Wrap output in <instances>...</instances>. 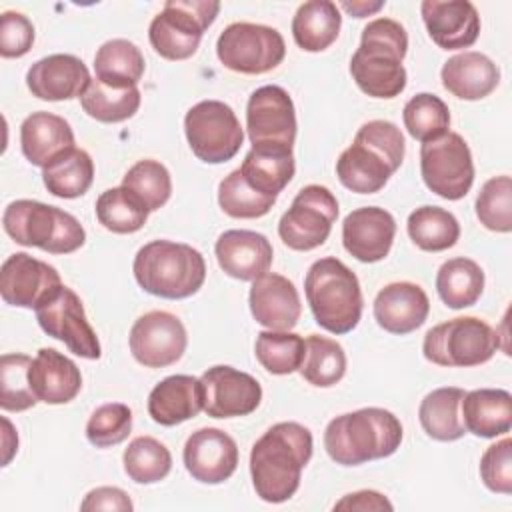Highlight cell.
<instances>
[{
  "label": "cell",
  "mask_w": 512,
  "mask_h": 512,
  "mask_svg": "<svg viewBox=\"0 0 512 512\" xmlns=\"http://www.w3.org/2000/svg\"><path fill=\"white\" fill-rule=\"evenodd\" d=\"M312 432L298 422L270 426L250 450V476L260 500L282 504L290 500L312 458Z\"/></svg>",
  "instance_id": "1"
},
{
  "label": "cell",
  "mask_w": 512,
  "mask_h": 512,
  "mask_svg": "<svg viewBox=\"0 0 512 512\" xmlns=\"http://www.w3.org/2000/svg\"><path fill=\"white\" fill-rule=\"evenodd\" d=\"M406 52L408 34L400 22L384 16L370 20L350 60L352 80L372 98H396L408 80L402 64Z\"/></svg>",
  "instance_id": "2"
},
{
  "label": "cell",
  "mask_w": 512,
  "mask_h": 512,
  "mask_svg": "<svg viewBox=\"0 0 512 512\" xmlns=\"http://www.w3.org/2000/svg\"><path fill=\"white\" fill-rule=\"evenodd\" d=\"M404 152V136L394 122L370 120L358 128L354 142L336 160V176L356 194L380 192L400 168Z\"/></svg>",
  "instance_id": "3"
},
{
  "label": "cell",
  "mask_w": 512,
  "mask_h": 512,
  "mask_svg": "<svg viewBox=\"0 0 512 512\" xmlns=\"http://www.w3.org/2000/svg\"><path fill=\"white\" fill-rule=\"evenodd\" d=\"M400 420L384 408H360L332 418L324 430V448L340 466H358L392 456L402 442Z\"/></svg>",
  "instance_id": "4"
},
{
  "label": "cell",
  "mask_w": 512,
  "mask_h": 512,
  "mask_svg": "<svg viewBox=\"0 0 512 512\" xmlns=\"http://www.w3.org/2000/svg\"><path fill=\"white\" fill-rule=\"evenodd\" d=\"M132 272L144 292L166 300H182L202 288L206 262L190 244L152 240L136 252Z\"/></svg>",
  "instance_id": "5"
},
{
  "label": "cell",
  "mask_w": 512,
  "mask_h": 512,
  "mask_svg": "<svg viewBox=\"0 0 512 512\" xmlns=\"http://www.w3.org/2000/svg\"><path fill=\"white\" fill-rule=\"evenodd\" d=\"M306 302L318 326L332 334L352 332L362 318V290L358 276L338 258L316 260L304 278Z\"/></svg>",
  "instance_id": "6"
},
{
  "label": "cell",
  "mask_w": 512,
  "mask_h": 512,
  "mask_svg": "<svg viewBox=\"0 0 512 512\" xmlns=\"http://www.w3.org/2000/svg\"><path fill=\"white\" fill-rule=\"evenodd\" d=\"M2 228L16 244L50 254H70L86 242V230L70 212L38 200L10 202L2 214Z\"/></svg>",
  "instance_id": "7"
},
{
  "label": "cell",
  "mask_w": 512,
  "mask_h": 512,
  "mask_svg": "<svg viewBox=\"0 0 512 512\" xmlns=\"http://www.w3.org/2000/svg\"><path fill=\"white\" fill-rule=\"evenodd\" d=\"M500 348L498 332L476 316H458L430 328L422 342L424 358L436 366L470 368L488 362Z\"/></svg>",
  "instance_id": "8"
},
{
  "label": "cell",
  "mask_w": 512,
  "mask_h": 512,
  "mask_svg": "<svg viewBox=\"0 0 512 512\" xmlns=\"http://www.w3.org/2000/svg\"><path fill=\"white\" fill-rule=\"evenodd\" d=\"M218 12L220 2L212 0H168L148 28V40L154 52L166 60L194 56Z\"/></svg>",
  "instance_id": "9"
},
{
  "label": "cell",
  "mask_w": 512,
  "mask_h": 512,
  "mask_svg": "<svg viewBox=\"0 0 512 512\" xmlns=\"http://www.w3.org/2000/svg\"><path fill=\"white\" fill-rule=\"evenodd\" d=\"M184 132L194 156L206 164L232 160L244 142L236 112L220 100H202L184 116Z\"/></svg>",
  "instance_id": "10"
},
{
  "label": "cell",
  "mask_w": 512,
  "mask_h": 512,
  "mask_svg": "<svg viewBox=\"0 0 512 512\" xmlns=\"http://www.w3.org/2000/svg\"><path fill=\"white\" fill-rule=\"evenodd\" d=\"M218 60L232 72L266 74L282 64L286 44L282 34L264 24H228L216 40Z\"/></svg>",
  "instance_id": "11"
},
{
  "label": "cell",
  "mask_w": 512,
  "mask_h": 512,
  "mask_svg": "<svg viewBox=\"0 0 512 512\" xmlns=\"http://www.w3.org/2000/svg\"><path fill=\"white\" fill-rule=\"evenodd\" d=\"M338 218L336 196L320 184L304 186L278 222L280 240L296 252H308L322 246L332 224Z\"/></svg>",
  "instance_id": "12"
},
{
  "label": "cell",
  "mask_w": 512,
  "mask_h": 512,
  "mask_svg": "<svg viewBox=\"0 0 512 512\" xmlns=\"http://www.w3.org/2000/svg\"><path fill=\"white\" fill-rule=\"evenodd\" d=\"M420 174L428 190L444 200L464 198L474 182V162L466 140L446 132L420 148Z\"/></svg>",
  "instance_id": "13"
},
{
  "label": "cell",
  "mask_w": 512,
  "mask_h": 512,
  "mask_svg": "<svg viewBox=\"0 0 512 512\" xmlns=\"http://www.w3.org/2000/svg\"><path fill=\"white\" fill-rule=\"evenodd\" d=\"M296 110L290 94L276 84L256 88L246 104V132L252 148L292 152Z\"/></svg>",
  "instance_id": "14"
},
{
  "label": "cell",
  "mask_w": 512,
  "mask_h": 512,
  "mask_svg": "<svg viewBox=\"0 0 512 512\" xmlns=\"http://www.w3.org/2000/svg\"><path fill=\"white\" fill-rule=\"evenodd\" d=\"M34 312L40 328L48 336L64 342L76 356L86 360H98L102 356L98 336L86 318L84 304L72 288L62 284L46 296Z\"/></svg>",
  "instance_id": "15"
},
{
  "label": "cell",
  "mask_w": 512,
  "mask_h": 512,
  "mask_svg": "<svg viewBox=\"0 0 512 512\" xmlns=\"http://www.w3.org/2000/svg\"><path fill=\"white\" fill-rule=\"evenodd\" d=\"M128 344L138 364L146 368H166L184 356L188 334L176 314L152 310L132 324Z\"/></svg>",
  "instance_id": "16"
},
{
  "label": "cell",
  "mask_w": 512,
  "mask_h": 512,
  "mask_svg": "<svg viewBox=\"0 0 512 512\" xmlns=\"http://www.w3.org/2000/svg\"><path fill=\"white\" fill-rule=\"evenodd\" d=\"M200 380L204 386V412L212 418L248 416L262 402L260 382L232 366H212Z\"/></svg>",
  "instance_id": "17"
},
{
  "label": "cell",
  "mask_w": 512,
  "mask_h": 512,
  "mask_svg": "<svg viewBox=\"0 0 512 512\" xmlns=\"http://www.w3.org/2000/svg\"><path fill=\"white\" fill-rule=\"evenodd\" d=\"M60 286L58 270L26 252L8 256L0 268V296L10 306L36 308Z\"/></svg>",
  "instance_id": "18"
},
{
  "label": "cell",
  "mask_w": 512,
  "mask_h": 512,
  "mask_svg": "<svg viewBox=\"0 0 512 512\" xmlns=\"http://www.w3.org/2000/svg\"><path fill=\"white\" fill-rule=\"evenodd\" d=\"M184 466L202 484H222L238 466V446L220 428H200L184 444Z\"/></svg>",
  "instance_id": "19"
},
{
  "label": "cell",
  "mask_w": 512,
  "mask_h": 512,
  "mask_svg": "<svg viewBox=\"0 0 512 512\" xmlns=\"http://www.w3.org/2000/svg\"><path fill=\"white\" fill-rule=\"evenodd\" d=\"M396 236L394 216L378 206L352 210L342 222V244L356 260L372 264L388 256Z\"/></svg>",
  "instance_id": "20"
},
{
  "label": "cell",
  "mask_w": 512,
  "mask_h": 512,
  "mask_svg": "<svg viewBox=\"0 0 512 512\" xmlns=\"http://www.w3.org/2000/svg\"><path fill=\"white\" fill-rule=\"evenodd\" d=\"M90 82L88 66L72 54L44 56L26 72V86L32 96L48 102L80 98Z\"/></svg>",
  "instance_id": "21"
},
{
  "label": "cell",
  "mask_w": 512,
  "mask_h": 512,
  "mask_svg": "<svg viewBox=\"0 0 512 512\" xmlns=\"http://www.w3.org/2000/svg\"><path fill=\"white\" fill-rule=\"evenodd\" d=\"M420 12L428 36L444 50L468 48L478 40L480 16L468 0H424Z\"/></svg>",
  "instance_id": "22"
},
{
  "label": "cell",
  "mask_w": 512,
  "mask_h": 512,
  "mask_svg": "<svg viewBox=\"0 0 512 512\" xmlns=\"http://www.w3.org/2000/svg\"><path fill=\"white\" fill-rule=\"evenodd\" d=\"M248 302L254 320L268 330H292L302 314L296 286L276 272L252 280Z\"/></svg>",
  "instance_id": "23"
},
{
  "label": "cell",
  "mask_w": 512,
  "mask_h": 512,
  "mask_svg": "<svg viewBox=\"0 0 512 512\" xmlns=\"http://www.w3.org/2000/svg\"><path fill=\"white\" fill-rule=\"evenodd\" d=\"M218 266L236 280H256L272 266L270 240L254 230H226L214 244Z\"/></svg>",
  "instance_id": "24"
},
{
  "label": "cell",
  "mask_w": 512,
  "mask_h": 512,
  "mask_svg": "<svg viewBox=\"0 0 512 512\" xmlns=\"http://www.w3.org/2000/svg\"><path fill=\"white\" fill-rule=\"evenodd\" d=\"M430 312V300L422 286L414 282L386 284L374 298V318L390 334H410L418 330Z\"/></svg>",
  "instance_id": "25"
},
{
  "label": "cell",
  "mask_w": 512,
  "mask_h": 512,
  "mask_svg": "<svg viewBox=\"0 0 512 512\" xmlns=\"http://www.w3.org/2000/svg\"><path fill=\"white\" fill-rule=\"evenodd\" d=\"M28 382L44 404H66L82 390L80 368L54 348H40L28 370Z\"/></svg>",
  "instance_id": "26"
},
{
  "label": "cell",
  "mask_w": 512,
  "mask_h": 512,
  "mask_svg": "<svg viewBox=\"0 0 512 512\" xmlns=\"http://www.w3.org/2000/svg\"><path fill=\"white\" fill-rule=\"evenodd\" d=\"M202 410V380L188 374L168 376L148 394V414L160 426H176L198 416Z\"/></svg>",
  "instance_id": "27"
},
{
  "label": "cell",
  "mask_w": 512,
  "mask_h": 512,
  "mask_svg": "<svg viewBox=\"0 0 512 512\" xmlns=\"http://www.w3.org/2000/svg\"><path fill=\"white\" fill-rule=\"evenodd\" d=\"M20 148L32 166L46 168L56 156L74 148L72 126L58 114L32 112L20 124Z\"/></svg>",
  "instance_id": "28"
},
{
  "label": "cell",
  "mask_w": 512,
  "mask_h": 512,
  "mask_svg": "<svg viewBox=\"0 0 512 512\" xmlns=\"http://www.w3.org/2000/svg\"><path fill=\"white\" fill-rule=\"evenodd\" d=\"M440 78L452 96L460 100H482L496 90L500 70L486 54L466 50L444 62Z\"/></svg>",
  "instance_id": "29"
},
{
  "label": "cell",
  "mask_w": 512,
  "mask_h": 512,
  "mask_svg": "<svg viewBox=\"0 0 512 512\" xmlns=\"http://www.w3.org/2000/svg\"><path fill=\"white\" fill-rule=\"evenodd\" d=\"M462 420L478 438H496L512 428V396L502 388H478L464 394Z\"/></svg>",
  "instance_id": "30"
},
{
  "label": "cell",
  "mask_w": 512,
  "mask_h": 512,
  "mask_svg": "<svg viewBox=\"0 0 512 512\" xmlns=\"http://www.w3.org/2000/svg\"><path fill=\"white\" fill-rule=\"evenodd\" d=\"M342 16L330 0H308L298 6L292 18V36L298 48L322 52L332 46L340 34Z\"/></svg>",
  "instance_id": "31"
},
{
  "label": "cell",
  "mask_w": 512,
  "mask_h": 512,
  "mask_svg": "<svg viewBox=\"0 0 512 512\" xmlns=\"http://www.w3.org/2000/svg\"><path fill=\"white\" fill-rule=\"evenodd\" d=\"M464 390L456 386H444L428 392L418 408L422 430L438 442H454L466 434L462 420Z\"/></svg>",
  "instance_id": "32"
},
{
  "label": "cell",
  "mask_w": 512,
  "mask_h": 512,
  "mask_svg": "<svg viewBox=\"0 0 512 512\" xmlns=\"http://www.w3.org/2000/svg\"><path fill=\"white\" fill-rule=\"evenodd\" d=\"M436 292L448 308H468L484 292V270L472 258H450L438 268Z\"/></svg>",
  "instance_id": "33"
},
{
  "label": "cell",
  "mask_w": 512,
  "mask_h": 512,
  "mask_svg": "<svg viewBox=\"0 0 512 512\" xmlns=\"http://www.w3.org/2000/svg\"><path fill=\"white\" fill-rule=\"evenodd\" d=\"M144 56L140 48L126 38H112L104 42L94 56L96 78L108 86L130 88L144 76Z\"/></svg>",
  "instance_id": "34"
},
{
  "label": "cell",
  "mask_w": 512,
  "mask_h": 512,
  "mask_svg": "<svg viewBox=\"0 0 512 512\" xmlns=\"http://www.w3.org/2000/svg\"><path fill=\"white\" fill-rule=\"evenodd\" d=\"M94 180V162L82 148H70L42 168V182L52 196L78 198L88 192Z\"/></svg>",
  "instance_id": "35"
},
{
  "label": "cell",
  "mask_w": 512,
  "mask_h": 512,
  "mask_svg": "<svg viewBox=\"0 0 512 512\" xmlns=\"http://www.w3.org/2000/svg\"><path fill=\"white\" fill-rule=\"evenodd\" d=\"M238 170L252 188H256L262 194L278 198V194L294 178L296 164L292 152L250 148Z\"/></svg>",
  "instance_id": "36"
},
{
  "label": "cell",
  "mask_w": 512,
  "mask_h": 512,
  "mask_svg": "<svg viewBox=\"0 0 512 512\" xmlns=\"http://www.w3.org/2000/svg\"><path fill=\"white\" fill-rule=\"evenodd\" d=\"M410 240L424 252H442L452 248L460 238L456 216L440 206H420L406 222Z\"/></svg>",
  "instance_id": "37"
},
{
  "label": "cell",
  "mask_w": 512,
  "mask_h": 512,
  "mask_svg": "<svg viewBox=\"0 0 512 512\" xmlns=\"http://www.w3.org/2000/svg\"><path fill=\"white\" fill-rule=\"evenodd\" d=\"M140 90L138 86L116 88L92 78L86 92L80 96L82 110L104 124H116L132 118L140 108Z\"/></svg>",
  "instance_id": "38"
},
{
  "label": "cell",
  "mask_w": 512,
  "mask_h": 512,
  "mask_svg": "<svg viewBox=\"0 0 512 512\" xmlns=\"http://www.w3.org/2000/svg\"><path fill=\"white\" fill-rule=\"evenodd\" d=\"M302 378L318 388H330L338 384L346 374L344 348L326 336L310 334L306 338V354L300 366Z\"/></svg>",
  "instance_id": "39"
},
{
  "label": "cell",
  "mask_w": 512,
  "mask_h": 512,
  "mask_svg": "<svg viewBox=\"0 0 512 512\" xmlns=\"http://www.w3.org/2000/svg\"><path fill=\"white\" fill-rule=\"evenodd\" d=\"M254 354L262 368H266L270 374H292L302 366L306 340L290 330H262L256 336Z\"/></svg>",
  "instance_id": "40"
},
{
  "label": "cell",
  "mask_w": 512,
  "mask_h": 512,
  "mask_svg": "<svg viewBox=\"0 0 512 512\" xmlns=\"http://www.w3.org/2000/svg\"><path fill=\"white\" fill-rule=\"evenodd\" d=\"M98 222L114 234L138 232L148 220V208L124 186L104 190L96 200Z\"/></svg>",
  "instance_id": "41"
},
{
  "label": "cell",
  "mask_w": 512,
  "mask_h": 512,
  "mask_svg": "<svg viewBox=\"0 0 512 512\" xmlns=\"http://www.w3.org/2000/svg\"><path fill=\"white\" fill-rule=\"evenodd\" d=\"M124 472L136 484H156L172 470L170 450L152 436L134 438L122 456Z\"/></svg>",
  "instance_id": "42"
},
{
  "label": "cell",
  "mask_w": 512,
  "mask_h": 512,
  "mask_svg": "<svg viewBox=\"0 0 512 512\" xmlns=\"http://www.w3.org/2000/svg\"><path fill=\"white\" fill-rule=\"evenodd\" d=\"M404 128L414 140L430 142L440 138L450 128V110L442 98L430 92L412 96L402 110Z\"/></svg>",
  "instance_id": "43"
},
{
  "label": "cell",
  "mask_w": 512,
  "mask_h": 512,
  "mask_svg": "<svg viewBox=\"0 0 512 512\" xmlns=\"http://www.w3.org/2000/svg\"><path fill=\"white\" fill-rule=\"evenodd\" d=\"M122 186L128 188L146 208L154 212L162 208L172 194V178L164 164L152 158L138 160L122 178Z\"/></svg>",
  "instance_id": "44"
},
{
  "label": "cell",
  "mask_w": 512,
  "mask_h": 512,
  "mask_svg": "<svg viewBox=\"0 0 512 512\" xmlns=\"http://www.w3.org/2000/svg\"><path fill=\"white\" fill-rule=\"evenodd\" d=\"M218 204L224 214L232 218H262L266 216L272 206L276 204V196H268L252 188L242 172L236 168L232 170L218 186Z\"/></svg>",
  "instance_id": "45"
},
{
  "label": "cell",
  "mask_w": 512,
  "mask_h": 512,
  "mask_svg": "<svg viewBox=\"0 0 512 512\" xmlns=\"http://www.w3.org/2000/svg\"><path fill=\"white\" fill-rule=\"evenodd\" d=\"M32 358L28 354H2L0 358V406L6 412H24L36 406L38 398L34 396L28 370Z\"/></svg>",
  "instance_id": "46"
},
{
  "label": "cell",
  "mask_w": 512,
  "mask_h": 512,
  "mask_svg": "<svg viewBox=\"0 0 512 512\" xmlns=\"http://www.w3.org/2000/svg\"><path fill=\"white\" fill-rule=\"evenodd\" d=\"M476 216L492 232L508 234L512 230V180L494 176L484 182L476 198Z\"/></svg>",
  "instance_id": "47"
},
{
  "label": "cell",
  "mask_w": 512,
  "mask_h": 512,
  "mask_svg": "<svg viewBox=\"0 0 512 512\" xmlns=\"http://www.w3.org/2000/svg\"><path fill=\"white\" fill-rule=\"evenodd\" d=\"M132 432V410L122 402L98 406L86 422V438L96 448H110L124 442Z\"/></svg>",
  "instance_id": "48"
},
{
  "label": "cell",
  "mask_w": 512,
  "mask_h": 512,
  "mask_svg": "<svg viewBox=\"0 0 512 512\" xmlns=\"http://www.w3.org/2000/svg\"><path fill=\"white\" fill-rule=\"evenodd\" d=\"M480 478L490 492H512V440L508 436L484 450L480 458Z\"/></svg>",
  "instance_id": "49"
},
{
  "label": "cell",
  "mask_w": 512,
  "mask_h": 512,
  "mask_svg": "<svg viewBox=\"0 0 512 512\" xmlns=\"http://www.w3.org/2000/svg\"><path fill=\"white\" fill-rule=\"evenodd\" d=\"M34 44V26L32 22L14 10L2 12L0 18V56L2 58H20L30 52Z\"/></svg>",
  "instance_id": "50"
},
{
  "label": "cell",
  "mask_w": 512,
  "mask_h": 512,
  "mask_svg": "<svg viewBox=\"0 0 512 512\" xmlns=\"http://www.w3.org/2000/svg\"><path fill=\"white\" fill-rule=\"evenodd\" d=\"M134 508L130 496L116 488V486H98L94 490H90L84 500L80 502V510L88 512V510H122V512H130Z\"/></svg>",
  "instance_id": "51"
},
{
  "label": "cell",
  "mask_w": 512,
  "mask_h": 512,
  "mask_svg": "<svg viewBox=\"0 0 512 512\" xmlns=\"http://www.w3.org/2000/svg\"><path fill=\"white\" fill-rule=\"evenodd\" d=\"M392 502L376 492V490H358L352 494H346L342 500L334 504V510H360V512H380V510H392Z\"/></svg>",
  "instance_id": "52"
},
{
  "label": "cell",
  "mask_w": 512,
  "mask_h": 512,
  "mask_svg": "<svg viewBox=\"0 0 512 512\" xmlns=\"http://www.w3.org/2000/svg\"><path fill=\"white\" fill-rule=\"evenodd\" d=\"M2 426H4V434H2V442H4V458H2V466H8L12 456L18 450V434L14 432L12 424L8 418H2Z\"/></svg>",
  "instance_id": "53"
},
{
  "label": "cell",
  "mask_w": 512,
  "mask_h": 512,
  "mask_svg": "<svg viewBox=\"0 0 512 512\" xmlns=\"http://www.w3.org/2000/svg\"><path fill=\"white\" fill-rule=\"evenodd\" d=\"M382 6H384V2H374V4H370V2H342L340 4V8H344L354 18H366V16L378 12Z\"/></svg>",
  "instance_id": "54"
}]
</instances>
